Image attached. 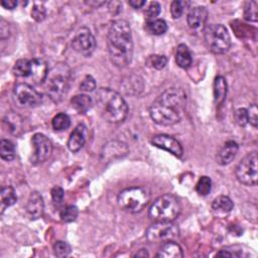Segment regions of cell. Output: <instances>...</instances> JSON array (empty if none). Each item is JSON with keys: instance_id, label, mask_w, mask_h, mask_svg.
<instances>
[{"instance_id": "obj_21", "label": "cell", "mask_w": 258, "mask_h": 258, "mask_svg": "<svg viewBox=\"0 0 258 258\" xmlns=\"http://www.w3.org/2000/svg\"><path fill=\"white\" fill-rule=\"evenodd\" d=\"M234 204L227 196H219L214 199L212 209L217 215H228L233 210Z\"/></svg>"}, {"instance_id": "obj_12", "label": "cell", "mask_w": 258, "mask_h": 258, "mask_svg": "<svg viewBox=\"0 0 258 258\" xmlns=\"http://www.w3.org/2000/svg\"><path fill=\"white\" fill-rule=\"evenodd\" d=\"M33 152L31 155V162L38 164L45 161L51 154L52 144L51 141L42 133H35L31 139Z\"/></svg>"}, {"instance_id": "obj_20", "label": "cell", "mask_w": 258, "mask_h": 258, "mask_svg": "<svg viewBox=\"0 0 258 258\" xmlns=\"http://www.w3.org/2000/svg\"><path fill=\"white\" fill-rule=\"evenodd\" d=\"M182 256L181 247L172 240L165 241L156 254V257L159 258H181Z\"/></svg>"}, {"instance_id": "obj_26", "label": "cell", "mask_w": 258, "mask_h": 258, "mask_svg": "<svg viewBox=\"0 0 258 258\" xmlns=\"http://www.w3.org/2000/svg\"><path fill=\"white\" fill-rule=\"evenodd\" d=\"M0 197H1L2 211H4L5 208L13 206L17 202V196L15 194V190L10 185H6L1 188Z\"/></svg>"}, {"instance_id": "obj_43", "label": "cell", "mask_w": 258, "mask_h": 258, "mask_svg": "<svg viewBox=\"0 0 258 258\" xmlns=\"http://www.w3.org/2000/svg\"><path fill=\"white\" fill-rule=\"evenodd\" d=\"M8 36H9V25L3 18H1V20H0V37H1V39H4Z\"/></svg>"}, {"instance_id": "obj_5", "label": "cell", "mask_w": 258, "mask_h": 258, "mask_svg": "<svg viewBox=\"0 0 258 258\" xmlns=\"http://www.w3.org/2000/svg\"><path fill=\"white\" fill-rule=\"evenodd\" d=\"M180 211L181 206L177 198L171 194H165L152 203L148 216L154 222H173Z\"/></svg>"}, {"instance_id": "obj_28", "label": "cell", "mask_w": 258, "mask_h": 258, "mask_svg": "<svg viewBox=\"0 0 258 258\" xmlns=\"http://www.w3.org/2000/svg\"><path fill=\"white\" fill-rule=\"evenodd\" d=\"M3 122L7 126L8 130L13 134H17L18 131L21 130L22 120L18 115L14 114L13 112L7 113L3 119Z\"/></svg>"}, {"instance_id": "obj_25", "label": "cell", "mask_w": 258, "mask_h": 258, "mask_svg": "<svg viewBox=\"0 0 258 258\" xmlns=\"http://www.w3.org/2000/svg\"><path fill=\"white\" fill-rule=\"evenodd\" d=\"M12 73L14 74V76L20 77V78L30 77V75H31V59H27V58L18 59L12 68Z\"/></svg>"}, {"instance_id": "obj_1", "label": "cell", "mask_w": 258, "mask_h": 258, "mask_svg": "<svg viewBox=\"0 0 258 258\" xmlns=\"http://www.w3.org/2000/svg\"><path fill=\"white\" fill-rule=\"evenodd\" d=\"M186 95L179 88H169L152 103L150 118L158 125L170 126L179 122L185 107Z\"/></svg>"}, {"instance_id": "obj_8", "label": "cell", "mask_w": 258, "mask_h": 258, "mask_svg": "<svg viewBox=\"0 0 258 258\" xmlns=\"http://www.w3.org/2000/svg\"><path fill=\"white\" fill-rule=\"evenodd\" d=\"M257 152L252 151L246 154L236 167V177L239 182L245 185H256L258 180Z\"/></svg>"}, {"instance_id": "obj_27", "label": "cell", "mask_w": 258, "mask_h": 258, "mask_svg": "<svg viewBox=\"0 0 258 258\" xmlns=\"http://www.w3.org/2000/svg\"><path fill=\"white\" fill-rule=\"evenodd\" d=\"M145 29L153 35H161L166 32L167 24L163 19L159 18L153 20H146Z\"/></svg>"}, {"instance_id": "obj_22", "label": "cell", "mask_w": 258, "mask_h": 258, "mask_svg": "<svg viewBox=\"0 0 258 258\" xmlns=\"http://www.w3.org/2000/svg\"><path fill=\"white\" fill-rule=\"evenodd\" d=\"M71 105L78 113L84 114L91 109V107L94 105V101L90 96L86 94H80L72 98Z\"/></svg>"}, {"instance_id": "obj_13", "label": "cell", "mask_w": 258, "mask_h": 258, "mask_svg": "<svg viewBox=\"0 0 258 258\" xmlns=\"http://www.w3.org/2000/svg\"><path fill=\"white\" fill-rule=\"evenodd\" d=\"M150 142L153 146L164 149L176 157H181L183 153L180 143L175 138L167 134L155 135L151 138Z\"/></svg>"}, {"instance_id": "obj_6", "label": "cell", "mask_w": 258, "mask_h": 258, "mask_svg": "<svg viewBox=\"0 0 258 258\" xmlns=\"http://www.w3.org/2000/svg\"><path fill=\"white\" fill-rule=\"evenodd\" d=\"M150 199L149 192L146 188L136 186L128 187L121 190L117 198L119 207L128 213H139L148 204Z\"/></svg>"}, {"instance_id": "obj_29", "label": "cell", "mask_w": 258, "mask_h": 258, "mask_svg": "<svg viewBox=\"0 0 258 258\" xmlns=\"http://www.w3.org/2000/svg\"><path fill=\"white\" fill-rule=\"evenodd\" d=\"M0 156L3 160L11 161L15 157V146L7 139H1L0 141Z\"/></svg>"}, {"instance_id": "obj_31", "label": "cell", "mask_w": 258, "mask_h": 258, "mask_svg": "<svg viewBox=\"0 0 258 258\" xmlns=\"http://www.w3.org/2000/svg\"><path fill=\"white\" fill-rule=\"evenodd\" d=\"M258 3L257 1H248L244 6V18L251 22L258 20Z\"/></svg>"}, {"instance_id": "obj_4", "label": "cell", "mask_w": 258, "mask_h": 258, "mask_svg": "<svg viewBox=\"0 0 258 258\" xmlns=\"http://www.w3.org/2000/svg\"><path fill=\"white\" fill-rule=\"evenodd\" d=\"M72 72L66 63H57L48 70L44 81L47 96L54 102L59 103L67 96L71 87Z\"/></svg>"}, {"instance_id": "obj_9", "label": "cell", "mask_w": 258, "mask_h": 258, "mask_svg": "<svg viewBox=\"0 0 258 258\" xmlns=\"http://www.w3.org/2000/svg\"><path fill=\"white\" fill-rule=\"evenodd\" d=\"M145 236L149 242H165L177 238L179 229L172 222H155L146 230Z\"/></svg>"}, {"instance_id": "obj_3", "label": "cell", "mask_w": 258, "mask_h": 258, "mask_svg": "<svg viewBox=\"0 0 258 258\" xmlns=\"http://www.w3.org/2000/svg\"><path fill=\"white\" fill-rule=\"evenodd\" d=\"M93 101L101 117L109 123H121L128 115L126 101L118 92L110 88L98 89Z\"/></svg>"}, {"instance_id": "obj_10", "label": "cell", "mask_w": 258, "mask_h": 258, "mask_svg": "<svg viewBox=\"0 0 258 258\" xmlns=\"http://www.w3.org/2000/svg\"><path fill=\"white\" fill-rule=\"evenodd\" d=\"M15 102L22 107L32 108L41 104L42 95L26 83H18L13 89Z\"/></svg>"}, {"instance_id": "obj_37", "label": "cell", "mask_w": 258, "mask_h": 258, "mask_svg": "<svg viewBox=\"0 0 258 258\" xmlns=\"http://www.w3.org/2000/svg\"><path fill=\"white\" fill-rule=\"evenodd\" d=\"M160 4L156 1L150 2V4L148 5V7L146 8L144 15L146 17V20H153L156 19V17L159 15L160 13Z\"/></svg>"}, {"instance_id": "obj_33", "label": "cell", "mask_w": 258, "mask_h": 258, "mask_svg": "<svg viewBox=\"0 0 258 258\" xmlns=\"http://www.w3.org/2000/svg\"><path fill=\"white\" fill-rule=\"evenodd\" d=\"M78 215H79L78 208L76 206L70 205L60 211L59 217H60L61 221L66 222V223H71L77 219Z\"/></svg>"}, {"instance_id": "obj_36", "label": "cell", "mask_w": 258, "mask_h": 258, "mask_svg": "<svg viewBox=\"0 0 258 258\" xmlns=\"http://www.w3.org/2000/svg\"><path fill=\"white\" fill-rule=\"evenodd\" d=\"M186 2L184 1H178V0H174L171 2L170 4V13L173 19H177L179 18L183 11H184V6H186Z\"/></svg>"}, {"instance_id": "obj_39", "label": "cell", "mask_w": 258, "mask_h": 258, "mask_svg": "<svg viewBox=\"0 0 258 258\" xmlns=\"http://www.w3.org/2000/svg\"><path fill=\"white\" fill-rule=\"evenodd\" d=\"M234 118L238 125L240 126H246L248 124V114L247 109L245 108H239L234 113Z\"/></svg>"}, {"instance_id": "obj_34", "label": "cell", "mask_w": 258, "mask_h": 258, "mask_svg": "<svg viewBox=\"0 0 258 258\" xmlns=\"http://www.w3.org/2000/svg\"><path fill=\"white\" fill-rule=\"evenodd\" d=\"M146 62L151 68H154L156 70H161V69H163L166 66L167 58H166L165 55L152 54V55L148 56Z\"/></svg>"}, {"instance_id": "obj_7", "label": "cell", "mask_w": 258, "mask_h": 258, "mask_svg": "<svg viewBox=\"0 0 258 258\" xmlns=\"http://www.w3.org/2000/svg\"><path fill=\"white\" fill-rule=\"evenodd\" d=\"M204 39L209 50L217 54L227 52L231 46V36L227 28L220 23H213L206 26Z\"/></svg>"}, {"instance_id": "obj_18", "label": "cell", "mask_w": 258, "mask_h": 258, "mask_svg": "<svg viewBox=\"0 0 258 258\" xmlns=\"http://www.w3.org/2000/svg\"><path fill=\"white\" fill-rule=\"evenodd\" d=\"M238 149H239V146L235 141L229 140L225 142V144L222 146V148L219 150L217 154V162L220 165L229 164L236 157L238 153Z\"/></svg>"}, {"instance_id": "obj_42", "label": "cell", "mask_w": 258, "mask_h": 258, "mask_svg": "<svg viewBox=\"0 0 258 258\" xmlns=\"http://www.w3.org/2000/svg\"><path fill=\"white\" fill-rule=\"evenodd\" d=\"M51 199L53 201V203L55 204H60L63 200V197H64V191L63 189L58 186V185H54L52 188H51Z\"/></svg>"}, {"instance_id": "obj_15", "label": "cell", "mask_w": 258, "mask_h": 258, "mask_svg": "<svg viewBox=\"0 0 258 258\" xmlns=\"http://www.w3.org/2000/svg\"><path fill=\"white\" fill-rule=\"evenodd\" d=\"M128 153V147L125 143L119 141H111L107 143L101 152V157L103 160H114L115 158H120Z\"/></svg>"}, {"instance_id": "obj_46", "label": "cell", "mask_w": 258, "mask_h": 258, "mask_svg": "<svg viewBox=\"0 0 258 258\" xmlns=\"http://www.w3.org/2000/svg\"><path fill=\"white\" fill-rule=\"evenodd\" d=\"M135 256H137V257H140V256L145 257V256H149V255H148V253L146 252V250H145V249H141L139 252H137V253H136V255H135Z\"/></svg>"}, {"instance_id": "obj_32", "label": "cell", "mask_w": 258, "mask_h": 258, "mask_svg": "<svg viewBox=\"0 0 258 258\" xmlns=\"http://www.w3.org/2000/svg\"><path fill=\"white\" fill-rule=\"evenodd\" d=\"M212 189V179L209 176H201L197 182L196 190L200 196H207Z\"/></svg>"}, {"instance_id": "obj_38", "label": "cell", "mask_w": 258, "mask_h": 258, "mask_svg": "<svg viewBox=\"0 0 258 258\" xmlns=\"http://www.w3.org/2000/svg\"><path fill=\"white\" fill-rule=\"evenodd\" d=\"M95 89H96L95 79L92 76H90V75L86 76L84 78V80L82 81V83L80 84V90L82 92H85V93H91Z\"/></svg>"}, {"instance_id": "obj_40", "label": "cell", "mask_w": 258, "mask_h": 258, "mask_svg": "<svg viewBox=\"0 0 258 258\" xmlns=\"http://www.w3.org/2000/svg\"><path fill=\"white\" fill-rule=\"evenodd\" d=\"M247 114H248V123H250L253 127H257L258 123V109L255 104H252L248 109H247Z\"/></svg>"}, {"instance_id": "obj_24", "label": "cell", "mask_w": 258, "mask_h": 258, "mask_svg": "<svg viewBox=\"0 0 258 258\" xmlns=\"http://www.w3.org/2000/svg\"><path fill=\"white\" fill-rule=\"evenodd\" d=\"M175 62L181 69H188L192 62L190 51H189L188 47L183 43L178 44L176 47Z\"/></svg>"}, {"instance_id": "obj_17", "label": "cell", "mask_w": 258, "mask_h": 258, "mask_svg": "<svg viewBox=\"0 0 258 258\" xmlns=\"http://www.w3.org/2000/svg\"><path fill=\"white\" fill-rule=\"evenodd\" d=\"M44 210V203L41 195L38 191H32L29 195L26 204V212L29 217L33 220L38 219L42 216Z\"/></svg>"}, {"instance_id": "obj_19", "label": "cell", "mask_w": 258, "mask_h": 258, "mask_svg": "<svg viewBox=\"0 0 258 258\" xmlns=\"http://www.w3.org/2000/svg\"><path fill=\"white\" fill-rule=\"evenodd\" d=\"M48 74V68L46 62L41 58L31 59V75L30 78L36 84L44 83Z\"/></svg>"}, {"instance_id": "obj_30", "label": "cell", "mask_w": 258, "mask_h": 258, "mask_svg": "<svg viewBox=\"0 0 258 258\" xmlns=\"http://www.w3.org/2000/svg\"><path fill=\"white\" fill-rule=\"evenodd\" d=\"M52 128L56 131H62L70 127L71 119L68 114L66 113H58L56 114L51 120Z\"/></svg>"}, {"instance_id": "obj_23", "label": "cell", "mask_w": 258, "mask_h": 258, "mask_svg": "<svg viewBox=\"0 0 258 258\" xmlns=\"http://www.w3.org/2000/svg\"><path fill=\"white\" fill-rule=\"evenodd\" d=\"M228 86L224 77L217 76L214 81V101L216 105H221L227 96Z\"/></svg>"}, {"instance_id": "obj_45", "label": "cell", "mask_w": 258, "mask_h": 258, "mask_svg": "<svg viewBox=\"0 0 258 258\" xmlns=\"http://www.w3.org/2000/svg\"><path fill=\"white\" fill-rule=\"evenodd\" d=\"M128 3H129L130 6H132L135 9L141 8L143 5H145V1L144 0H130Z\"/></svg>"}, {"instance_id": "obj_35", "label": "cell", "mask_w": 258, "mask_h": 258, "mask_svg": "<svg viewBox=\"0 0 258 258\" xmlns=\"http://www.w3.org/2000/svg\"><path fill=\"white\" fill-rule=\"evenodd\" d=\"M53 253L56 257H67L71 253V246L64 241H56L53 244Z\"/></svg>"}, {"instance_id": "obj_41", "label": "cell", "mask_w": 258, "mask_h": 258, "mask_svg": "<svg viewBox=\"0 0 258 258\" xmlns=\"http://www.w3.org/2000/svg\"><path fill=\"white\" fill-rule=\"evenodd\" d=\"M31 16L33 17V19H35L38 22L42 21L46 16L45 8L40 5H34L31 10Z\"/></svg>"}, {"instance_id": "obj_16", "label": "cell", "mask_w": 258, "mask_h": 258, "mask_svg": "<svg viewBox=\"0 0 258 258\" xmlns=\"http://www.w3.org/2000/svg\"><path fill=\"white\" fill-rule=\"evenodd\" d=\"M86 136H87V127L83 123H81L71 133L67 143L68 148L72 152H78L84 146L86 142Z\"/></svg>"}, {"instance_id": "obj_14", "label": "cell", "mask_w": 258, "mask_h": 258, "mask_svg": "<svg viewBox=\"0 0 258 258\" xmlns=\"http://www.w3.org/2000/svg\"><path fill=\"white\" fill-rule=\"evenodd\" d=\"M208 19V10L205 6H196L189 9L186 21L189 28L194 30H200L205 27Z\"/></svg>"}, {"instance_id": "obj_2", "label": "cell", "mask_w": 258, "mask_h": 258, "mask_svg": "<svg viewBox=\"0 0 258 258\" xmlns=\"http://www.w3.org/2000/svg\"><path fill=\"white\" fill-rule=\"evenodd\" d=\"M108 52L112 63L118 68L129 64L133 56V40L129 23L124 19L112 22L107 36Z\"/></svg>"}, {"instance_id": "obj_11", "label": "cell", "mask_w": 258, "mask_h": 258, "mask_svg": "<svg viewBox=\"0 0 258 258\" xmlns=\"http://www.w3.org/2000/svg\"><path fill=\"white\" fill-rule=\"evenodd\" d=\"M73 48L84 56H89L96 48V39L89 28L81 27L72 39Z\"/></svg>"}, {"instance_id": "obj_44", "label": "cell", "mask_w": 258, "mask_h": 258, "mask_svg": "<svg viewBox=\"0 0 258 258\" xmlns=\"http://www.w3.org/2000/svg\"><path fill=\"white\" fill-rule=\"evenodd\" d=\"M1 5L5 9L12 10L17 6V1H15V0H3V1H1Z\"/></svg>"}]
</instances>
